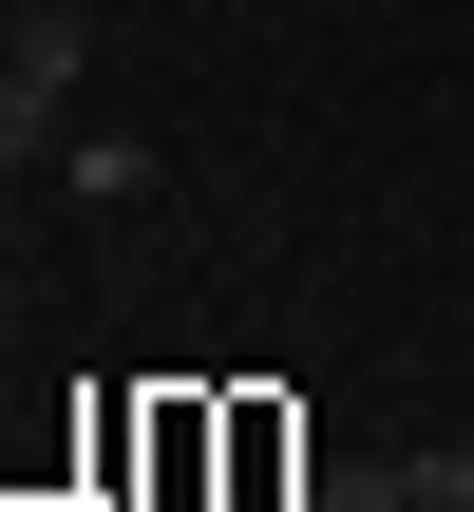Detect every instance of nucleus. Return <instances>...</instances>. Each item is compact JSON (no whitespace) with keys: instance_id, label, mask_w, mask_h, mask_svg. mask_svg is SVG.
I'll use <instances>...</instances> for the list:
<instances>
[{"instance_id":"obj_3","label":"nucleus","mask_w":474,"mask_h":512,"mask_svg":"<svg viewBox=\"0 0 474 512\" xmlns=\"http://www.w3.org/2000/svg\"><path fill=\"white\" fill-rule=\"evenodd\" d=\"M399 494H418V512H474V437H418V456H399Z\"/></svg>"},{"instance_id":"obj_2","label":"nucleus","mask_w":474,"mask_h":512,"mask_svg":"<svg viewBox=\"0 0 474 512\" xmlns=\"http://www.w3.org/2000/svg\"><path fill=\"white\" fill-rule=\"evenodd\" d=\"M285 512H418V494H399V456H304Z\"/></svg>"},{"instance_id":"obj_1","label":"nucleus","mask_w":474,"mask_h":512,"mask_svg":"<svg viewBox=\"0 0 474 512\" xmlns=\"http://www.w3.org/2000/svg\"><path fill=\"white\" fill-rule=\"evenodd\" d=\"M76 57H95V38H76L57 0L0 38V171H38V152H57V95H76Z\"/></svg>"}]
</instances>
